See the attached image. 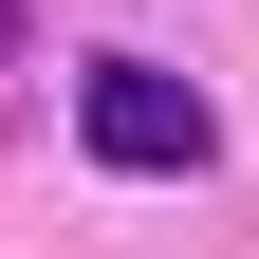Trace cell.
<instances>
[{"label":"cell","mask_w":259,"mask_h":259,"mask_svg":"<svg viewBox=\"0 0 259 259\" xmlns=\"http://www.w3.org/2000/svg\"><path fill=\"white\" fill-rule=\"evenodd\" d=\"M74 130L111 148V167H204V148H222V111H204L185 74H148V56H93V93H74Z\"/></svg>","instance_id":"1"},{"label":"cell","mask_w":259,"mask_h":259,"mask_svg":"<svg viewBox=\"0 0 259 259\" xmlns=\"http://www.w3.org/2000/svg\"><path fill=\"white\" fill-rule=\"evenodd\" d=\"M0 56H19V0H0Z\"/></svg>","instance_id":"2"}]
</instances>
